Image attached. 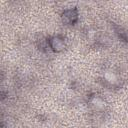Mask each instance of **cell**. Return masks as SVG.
Listing matches in <instances>:
<instances>
[{
  "label": "cell",
  "instance_id": "cell-2",
  "mask_svg": "<svg viewBox=\"0 0 128 128\" xmlns=\"http://www.w3.org/2000/svg\"><path fill=\"white\" fill-rule=\"evenodd\" d=\"M49 45L51 49L55 52H60L65 48V42L64 39L59 37V36H54L49 40Z\"/></svg>",
  "mask_w": 128,
  "mask_h": 128
},
{
  "label": "cell",
  "instance_id": "cell-1",
  "mask_svg": "<svg viewBox=\"0 0 128 128\" xmlns=\"http://www.w3.org/2000/svg\"><path fill=\"white\" fill-rule=\"evenodd\" d=\"M78 20V11L76 8L67 9L62 13V21L68 25L76 23Z\"/></svg>",
  "mask_w": 128,
  "mask_h": 128
},
{
  "label": "cell",
  "instance_id": "cell-4",
  "mask_svg": "<svg viewBox=\"0 0 128 128\" xmlns=\"http://www.w3.org/2000/svg\"><path fill=\"white\" fill-rule=\"evenodd\" d=\"M92 104H93V105H95V106H97V107H101V108H103V107H104V102H103L100 98H98V97H96V98H94V99H93Z\"/></svg>",
  "mask_w": 128,
  "mask_h": 128
},
{
  "label": "cell",
  "instance_id": "cell-3",
  "mask_svg": "<svg viewBox=\"0 0 128 128\" xmlns=\"http://www.w3.org/2000/svg\"><path fill=\"white\" fill-rule=\"evenodd\" d=\"M104 78H105V80L107 81V82H109V83H111V84H114V83H116L117 82V77H116V75L113 73V72H106L105 74H104Z\"/></svg>",
  "mask_w": 128,
  "mask_h": 128
}]
</instances>
